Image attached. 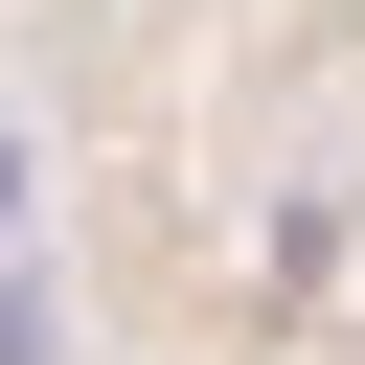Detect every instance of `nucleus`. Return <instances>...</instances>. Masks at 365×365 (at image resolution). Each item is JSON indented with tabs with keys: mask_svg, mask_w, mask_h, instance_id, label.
I'll list each match as a JSON object with an SVG mask.
<instances>
[]
</instances>
